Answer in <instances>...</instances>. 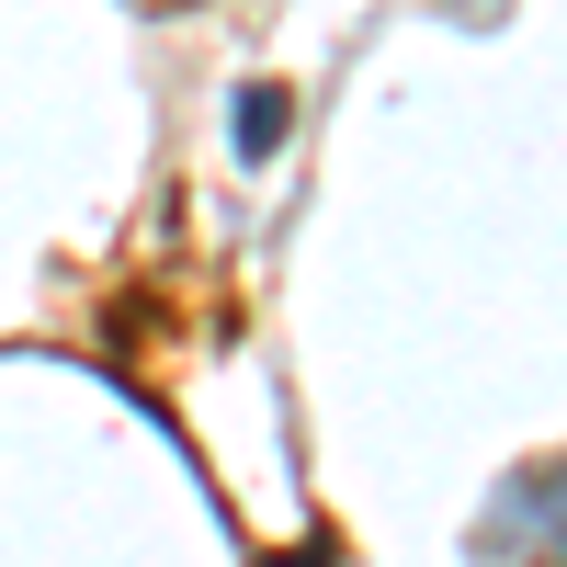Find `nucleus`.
I'll return each mask as SVG.
<instances>
[{"label":"nucleus","mask_w":567,"mask_h":567,"mask_svg":"<svg viewBox=\"0 0 567 567\" xmlns=\"http://www.w3.org/2000/svg\"><path fill=\"white\" fill-rule=\"evenodd\" d=\"M284 148V91H239V159Z\"/></svg>","instance_id":"f257e3e1"}]
</instances>
